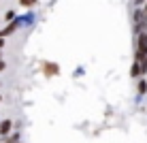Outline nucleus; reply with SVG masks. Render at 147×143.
Returning <instances> with one entry per match:
<instances>
[{
    "mask_svg": "<svg viewBox=\"0 0 147 143\" xmlns=\"http://www.w3.org/2000/svg\"><path fill=\"white\" fill-rule=\"evenodd\" d=\"M43 73L47 77H55V75H60V66L55 62H43Z\"/></svg>",
    "mask_w": 147,
    "mask_h": 143,
    "instance_id": "nucleus-1",
    "label": "nucleus"
},
{
    "mask_svg": "<svg viewBox=\"0 0 147 143\" xmlns=\"http://www.w3.org/2000/svg\"><path fill=\"white\" fill-rule=\"evenodd\" d=\"M11 128H13L11 120H2V122H0V135H2V137H7L9 132H11Z\"/></svg>",
    "mask_w": 147,
    "mask_h": 143,
    "instance_id": "nucleus-2",
    "label": "nucleus"
},
{
    "mask_svg": "<svg viewBox=\"0 0 147 143\" xmlns=\"http://www.w3.org/2000/svg\"><path fill=\"white\" fill-rule=\"evenodd\" d=\"M130 77H143V66H141V62H136L134 60V64H132V70H130Z\"/></svg>",
    "mask_w": 147,
    "mask_h": 143,
    "instance_id": "nucleus-3",
    "label": "nucleus"
},
{
    "mask_svg": "<svg viewBox=\"0 0 147 143\" xmlns=\"http://www.w3.org/2000/svg\"><path fill=\"white\" fill-rule=\"evenodd\" d=\"M17 28H19V22H15V19H13V22H9V26L2 30V37H9V34H11V32H15Z\"/></svg>",
    "mask_w": 147,
    "mask_h": 143,
    "instance_id": "nucleus-4",
    "label": "nucleus"
},
{
    "mask_svg": "<svg viewBox=\"0 0 147 143\" xmlns=\"http://www.w3.org/2000/svg\"><path fill=\"white\" fill-rule=\"evenodd\" d=\"M136 90H139V96H143L145 92H147V81H145L143 77L139 79V85H136Z\"/></svg>",
    "mask_w": 147,
    "mask_h": 143,
    "instance_id": "nucleus-5",
    "label": "nucleus"
},
{
    "mask_svg": "<svg viewBox=\"0 0 147 143\" xmlns=\"http://www.w3.org/2000/svg\"><path fill=\"white\" fill-rule=\"evenodd\" d=\"M19 4H22V7H26V9H30V7H36L38 0H19Z\"/></svg>",
    "mask_w": 147,
    "mask_h": 143,
    "instance_id": "nucleus-6",
    "label": "nucleus"
},
{
    "mask_svg": "<svg viewBox=\"0 0 147 143\" xmlns=\"http://www.w3.org/2000/svg\"><path fill=\"white\" fill-rule=\"evenodd\" d=\"M2 19H4V22H13V19H15V11H7Z\"/></svg>",
    "mask_w": 147,
    "mask_h": 143,
    "instance_id": "nucleus-7",
    "label": "nucleus"
},
{
    "mask_svg": "<svg viewBox=\"0 0 147 143\" xmlns=\"http://www.w3.org/2000/svg\"><path fill=\"white\" fill-rule=\"evenodd\" d=\"M7 137H9V139L4 141V143H17V139H19V135H17V132H15V135H7Z\"/></svg>",
    "mask_w": 147,
    "mask_h": 143,
    "instance_id": "nucleus-8",
    "label": "nucleus"
},
{
    "mask_svg": "<svg viewBox=\"0 0 147 143\" xmlns=\"http://www.w3.org/2000/svg\"><path fill=\"white\" fill-rule=\"evenodd\" d=\"M4 68H7V62H4V60H2V58H0V73H2V70H4Z\"/></svg>",
    "mask_w": 147,
    "mask_h": 143,
    "instance_id": "nucleus-9",
    "label": "nucleus"
},
{
    "mask_svg": "<svg viewBox=\"0 0 147 143\" xmlns=\"http://www.w3.org/2000/svg\"><path fill=\"white\" fill-rule=\"evenodd\" d=\"M145 2V0H136V7H141V4H143Z\"/></svg>",
    "mask_w": 147,
    "mask_h": 143,
    "instance_id": "nucleus-10",
    "label": "nucleus"
},
{
    "mask_svg": "<svg viewBox=\"0 0 147 143\" xmlns=\"http://www.w3.org/2000/svg\"><path fill=\"white\" fill-rule=\"evenodd\" d=\"M0 100H2V96H0Z\"/></svg>",
    "mask_w": 147,
    "mask_h": 143,
    "instance_id": "nucleus-11",
    "label": "nucleus"
},
{
    "mask_svg": "<svg viewBox=\"0 0 147 143\" xmlns=\"http://www.w3.org/2000/svg\"><path fill=\"white\" fill-rule=\"evenodd\" d=\"M0 58H2V54H0Z\"/></svg>",
    "mask_w": 147,
    "mask_h": 143,
    "instance_id": "nucleus-12",
    "label": "nucleus"
}]
</instances>
